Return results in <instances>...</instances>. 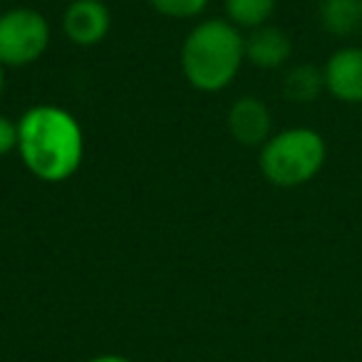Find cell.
Instances as JSON below:
<instances>
[{
  "instance_id": "6da1fadb",
  "label": "cell",
  "mask_w": 362,
  "mask_h": 362,
  "mask_svg": "<svg viewBox=\"0 0 362 362\" xmlns=\"http://www.w3.org/2000/svg\"><path fill=\"white\" fill-rule=\"evenodd\" d=\"M18 154L45 184L72 179L85 159V134L77 117L57 105L30 107L18 119Z\"/></svg>"
},
{
  "instance_id": "7a4b0ae2",
  "label": "cell",
  "mask_w": 362,
  "mask_h": 362,
  "mask_svg": "<svg viewBox=\"0 0 362 362\" xmlns=\"http://www.w3.org/2000/svg\"><path fill=\"white\" fill-rule=\"evenodd\" d=\"M246 62V37L233 23L214 18L192 28L181 45V72L199 92H221Z\"/></svg>"
},
{
  "instance_id": "3957f363",
  "label": "cell",
  "mask_w": 362,
  "mask_h": 362,
  "mask_svg": "<svg viewBox=\"0 0 362 362\" xmlns=\"http://www.w3.org/2000/svg\"><path fill=\"white\" fill-rule=\"evenodd\" d=\"M327 161L325 136L310 127H291L271 134L258 151V166L266 181L281 189H296L313 181Z\"/></svg>"
},
{
  "instance_id": "277c9868",
  "label": "cell",
  "mask_w": 362,
  "mask_h": 362,
  "mask_svg": "<svg viewBox=\"0 0 362 362\" xmlns=\"http://www.w3.org/2000/svg\"><path fill=\"white\" fill-rule=\"evenodd\" d=\"M50 23L35 8H11L0 13V65L28 67L45 55Z\"/></svg>"
},
{
  "instance_id": "5b68a950",
  "label": "cell",
  "mask_w": 362,
  "mask_h": 362,
  "mask_svg": "<svg viewBox=\"0 0 362 362\" xmlns=\"http://www.w3.org/2000/svg\"><path fill=\"white\" fill-rule=\"evenodd\" d=\"M325 92L345 105H362V47L345 45L322 65Z\"/></svg>"
},
{
  "instance_id": "8992f818",
  "label": "cell",
  "mask_w": 362,
  "mask_h": 362,
  "mask_svg": "<svg viewBox=\"0 0 362 362\" xmlns=\"http://www.w3.org/2000/svg\"><path fill=\"white\" fill-rule=\"evenodd\" d=\"M112 28L110 8L102 0H72L62 13V33L72 45H100Z\"/></svg>"
},
{
  "instance_id": "52a82bcc",
  "label": "cell",
  "mask_w": 362,
  "mask_h": 362,
  "mask_svg": "<svg viewBox=\"0 0 362 362\" xmlns=\"http://www.w3.org/2000/svg\"><path fill=\"white\" fill-rule=\"evenodd\" d=\"M228 134L243 146H263L273 134V117L258 97H241L228 107Z\"/></svg>"
},
{
  "instance_id": "ba28073f",
  "label": "cell",
  "mask_w": 362,
  "mask_h": 362,
  "mask_svg": "<svg viewBox=\"0 0 362 362\" xmlns=\"http://www.w3.org/2000/svg\"><path fill=\"white\" fill-rule=\"evenodd\" d=\"M293 55V42L286 30L276 25H261L246 35V62L261 70H278Z\"/></svg>"
},
{
  "instance_id": "9c48e42d",
  "label": "cell",
  "mask_w": 362,
  "mask_h": 362,
  "mask_svg": "<svg viewBox=\"0 0 362 362\" xmlns=\"http://www.w3.org/2000/svg\"><path fill=\"white\" fill-rule=\"evenodd\" d=\"M317 21L332 37H350L362 28L360 0H320Z\"/></svg>"
},
{
  "instance_id": "30bf717a",
  "label": "cell",
  "mask_w": 362,
  "mask_h": 362,
  "mask_svg": "<svg viewBox=\"0 0 362 362\" xmlns=\"http://www.w3.org/2000/svg\"><path fill=\"white\" fill-rule=\"evenodd\" d=\"M283 97L296 105H308V102H315L317 97L325 92V75H322V67L315 65H296L283 75L281 82Z\"/></svg>"
},
{
  "instance_id": "8fae6325",
  "label": "cell",
  "mask_w": 362,
  "mask_h": 362,
  "mask_svg": "<svg viewBox=\"0 0 362 362\" xmlns=\"http://www.w3.org/2000/svg\"><path fill=\"white\" fill-rule=\"evenodd\" d=\"M278 0H223L226 21L236 28L256 30L261 25H268V21L276 13Z\"/></svg>"
},
{
  "instance_id": "7c38bea8",
  "label": "cell",
  "mask_w": 362,
  "mask_h": 362,
  "mask_svg": "<svg viewBox=\"0 0 362 362\" xmlns=\"http://www.w3.org/2000/svg\"><path fill=\"white\" fill-rule=\"evenodd\" d=\"M146 3H149L159 16L179 18V21L197 18L209 8V0H146Z\"/></svg>"
},
{
  "instance_id": "4fadbf2b",
  "label": "cell",
  "mask_w": 362,
  "mask_h": 362,
  "mask_svg": "<svg viewBox=\"0 0 362 362\" xmlns=\"http://www.w3.org/2000/svg\"><path fill=\"white\" fill-rule=\"evenodd\" d=\"M18 149V122L0 115V156H8Z\"/></svg>"
},
{
  "instance_id": "5bb4252c",
  "label": "cell",
  "mask_w": 362,
  "mask_h": 362,
  "mask_svg": "<svg viewBox=\"0 0 362 362\" xmlns=\"http://www.w3.org/2000/svg\"><path fill=\"white\" fill-rule=\"evenodd\" d=\"M85 362H132V360H129V357H124V355L105 352V355H95V357H90V360H85Z\"/></svg>"
},
{
  "instance_id": "9a60e30c",
  "label": "cell",
  "mask_w": 362,
  "mask_h": 362,
  "mask_svg": "<svg viewBox=\"0 0 362 362\" xmlns=\"http://www.w3.org/2000/svg\"><path fill=\"white\" fill-rule=\"evenodd\" d=\"M3 90H6V67L0 65V95H3Z\"/></svg>"
},
{
  "instance_id": "2e32d148",
  "label": "cell",
  "mask_w": 362,
  "mask_h": 362,
  "mask_svg": "<svg viewBox=\"0 0 362 362\" xmlns=\"http://www.w3.org/2000/svg\"><path fill=\"white\" fill-rule=\"evenodd\" d=\"M360 11H362V0H360Z\"/></svg>"
}]
</instances>
